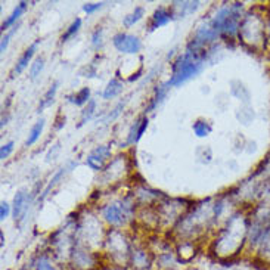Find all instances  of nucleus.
<instances>
[{
  "mask_svg": "<svg viewBox=\"0 0 270 270\" xmlns=\"http://www.w3.org/2000/svg\"><path fill=\"white\" fill-rule=\"evenodd\" d=\"M205 44L192 40L186 49V52L179 56V59L173 65V76L167 81V86H179L192 77H195L204 67V62L207 59Z\"/></svg>",
  "mask_w": 270,
  "mask_h": 270,
  "instance_id": "f257e3e1",
  "label": "nucleus"
},
{
  "mask_svg": "<svg viewBox=\"0 0 270 270\" xmlns=\"http://www.w3.org/2000/svg\"><path fill=\"white\" fill-rule=\"evenodd\" d=\"M241 9H242V3H233L230 6L222 8L216 14V16L210 21L211 27L214 28L218 34L233 37L235 34L239 33Z\"/></svg>",
  "mask_w": 270,
  "mask_h": 270,
  "instance_id": "f03ea898",
  "label": "nucleus"
},
{
  "mask_svg": "<svg viewBox=\"0 0 270 270\" xmlns=\"http://www.w3.org/2000/svg\"><path fill=\"white\" fill-rule=\"evenodd\" d=\"M112 43L117 47L118 52L121 54H137L142 49V43L140 40L132 36V34H126V33H118L112 37Z\"/></svg>",
  "mask_w": 270,
  "mask_h": 270,
  "instance_id": "7ed1b4c3",
  "label": "nucleus"
},
{
  "mask_svg": "<svg viewBox=\"0 0 270 270\" xmlns=\"http://www.w3.org/2000/svg\"><path fill=\"white\" fill-rule=\"evenodd\" d=\"M71 263H72L74 269L92 270L95 269L96 258L89 250H86L83 247H77V248L74 247L71 251Z\"/></svg>",
  "mask_w": 270,
  "mask_h": 270,
  "instance_id": "20e7f679",
  "label": "nucleus"
},
{
  "mask_svg": "<svg viewBox=\"0 0 270 270\" xmlns=\"http://www.w3.org/2000/svg\"><path fill=\"white\" fill-rule=\"evenodd\" d=\"M154 263V256L152 253L148 251L146 248H132L130 253V260L129 264H132V267L135 270H149Z\"/></svg>",
  "mask_w": 270,
  "mask_h": 270,
  "instance_id": "39448f33",
  "label": "nucleus"
},
{
  "mask_svg": "<svg viewBox=\"0 0 270 270\" xmlns=\"http://www.w3.org/2000/svg\"><path fill=\"white\" fill-rule=\"evenodd\" d=\"M102 214L112 226H121L126 223V218H127L124 204L122 205L121 204H108L107 207H104Z\"/></svg>",
  "mask_w": 270,
  "mask_h": 270,
  "instance_id": "423d86ee",
  "label": "nucleus"
},
{
  "mask_svg": "<svg viewBox=\"0 0 270 270\" xmlns=\"http://www.w3.org/2000/svg\"><path fill=\"white\" fill-rule=\"evenodd\" d=\"M200 8V2H175L171 5L170 14L175 18H185L186 15L193 14Z\"/></svg>",
  "mask_w": 270,
  "mask_h": 270,
  "instance_id": "0eeeda50",
  "label": "nucleus"
},
{
  "mask_svg": "<svg viewBox=\"0 0 270 270\" xmlns=\"http://www.w3.org/2000/svg\"><path fill=\"white\" fill-rule=\"evenodd\" d=\"M27 203H28L27 193H26V192H22V190H19V192L15 195V198H14L15 222H19L21 218H24V216H26V211H27V208H28Z\"/></svg>",
  "mask_w": 270,
  "mask_h": 270,
  "instance_id": "6e6552de",
  "label": "nucleus"
},
{
  "mask_svg": "<svg viewBox=\"0 0 270 270\" xmlns=\"http://www.w3.org/2000/svg\"><path fill=\"white\" fill-rule=\"evenodd\" d=\"M37 46H39V41H36V43H33L30 47H28L27 51L22 54V56L18 59V62H16V65L14 68V76H18V74H21L26 68L28 67V62L31 61V58L34 56L36 54V51H37Z\"/></svg>",
  "mask_w": 270,
  "mask_h": 270,
  "instance_id": "1a4fd4ad",
  "label": "nucleus"
},
{
  "mask_svg": "<svg viewBox=\"0 0 270 270\" xmlns=\"http://www.w3.org/2000/svg\"><path fill=\"white\" fill-rule=\"evenodd\" d=\"M173 19V16L170 14V11H167V9H158V11H155V14L152 16V21H151V26H149V30L151 31H154V30H157L158 27H162V26H165L168 21H171Z\"/></svg>",
  "mask_w": 270,
  "mask_h": 270,
  "instance_id": "9d476101",
  "label": "nucleus"
},
{
  "mask_svg": "<svg viewBox=\"0 0 270 270\" xmlns=\"http://www.w3.org/2000/svg\"><path fill=\"white\" fill-rule=\"evenodd\" d=\"M26 8H27V2H21V3H18V5H16V8L14 9V12L11 14V16H9V18H8V19L2 24V31H6L8 28H11V27L14 28L15 27L14 24L18 21V19H19V16L24 14Z\"/></svg>",
  "mask_w": 270,
  "mask_h": 270,
  "instance_id": "9b49d317",
  "label": "nucleus"
},
{
  "mask_svg": "<svg viewBox=\"0 0 270 270\" xmlns=\"http://www.w3.org/2000/svg\"><path fill=\"white\" fill-rule=\"evenodd\" d=\"M90 97V89L89 87H83L80 92H77L74 96H68V101L71 104H76V105H84V104H89V99Z\"/></svg>",
  "mask_w": 270,
  "mask_h": 270,
  "instance_id": "f8f14e48",
  "label": "nucleus"
},
{
  "mask_svg": "<svg viewBox=\"0 0 270 270\" xmlns=\"http://www.w3.org/2000/svg\"><path fill=\"white\" fill-rule=\"evenodd\" d=\"M122 92V84L117 79H112L109 81L108 86L105 87V92H104V99H111V97H115L117 95H120Z\"/></svg>",
  "mask_w": 270,
  "mask_h": 270,
  "instance_id": "ddd939ff",
  "label": "nucleus"
},
{
  "mask_svg": "<svg viewBox=\"0 0 270 270\" xmlns=\"http://www.w3.org/2000/svg\"><path fill=\"white\" fill-rule=\"evenodd\" d=\"M43 127H44V120H43V118H40L39 121L33 126V129H31V132H30V135H28L27 142H26V143H27V146L34 145V143L39 140V137H40L41 132H43Z\"/></svg>",
  "mask_w": 270,
  "mask_h": 270,
  "instance_id": "4468645a",
  "label": "nucleus"
},
{
  "mask_svg": "<svg viewBox=\"0 0 270 270\" xmlns=\"http://www.w3.org/2000/svg\"><path fill=\"white\" fill-rule=\"evenodd\" d=\"M58 81H55L54 84L49 87V90L44 93V96H43V99L40 101V105H39V112H41L44 108H47L52 102H54V97H55V93H56V90H58Z\"/></svg>",
  "mask_w": 270,
  "mask_h": 270,
  "instance_id": "2eb2a0df",
  "label": "nucleus"
},
{
  "mask_svg": "<svg viewBox=\"0 0 270 270\" xmlns=\"http://www.w3.org/2000/svg\"><path fill=\"white\" fill-rule=\"evenodd\" d=\"M167 90H168L167 83H165V84H161V86L155 90V96L152 97V102H151V105L146 108V112H148V111H152L154 108H157V105H158L162 99L165 97V95H167Z\"/></svg>",
  "mask_w": 270,
  "mask_h": 270,
  "instance_id": "dca6fc26",
  "label": "nucleus"
},
{
  "mask_svg": "<svg viewBox=\"0 0 270 270\" xmlns=\"http://www.w3.org/2000/svg\"><path fill=\"white\" fill-rule=\"evenodd\" d=\"M145 14V11H143V8H136L135 11L132 12L130 15H127L126 18H124V21H122V24H124V27L130 28L132 26H135L137 21H140L142 19V16Z\"/></svg>",
  "mask_w": 270,
  "mask_h": 270,
  "instance_id": "f3484780",
  "label": "nucleus"
},
{
  "mask_svg": "<svg viewBox=\"0 0 270 270\" xmlns=\"http://www.w3.org/2000/svg\"><path fill=\"white\" fill-rule=\"evenodd\" d=\"M211 126L207 121H203V120H198L197 122H193V132L198 137H205L211 133Z\"/></svg>",
  "mask_w": 270,
  "mask_h": 270,
  "instance_id": "a211bd4d",
  "label": "nucleus"
},
{
  "mask_svg": "<svg viewBox=\"0 0 270 270\" xmlns=\"http://www.w3.org/2000/svg\"><path fill=\"white\" fill-rule=\"evenodd\" d=\"M34 270H59L54 263L51 261V258L47 256H40L37 258L36 264H34Z\"/></svg>",
  "mask_w": 270,
  "mask_h": 270,
  "instance_id": "6ab92c4d",
  "label": "nucleus"
},
{
  "mask_svg": "<svg viewBox=\"0 0 270 270\" xmlns=\"http://www.w3.org/2000/svg\"><path fill=\"white\" fill-rule=\"evenodd\" d=\"M95 109H96V102L93 99H90L89 104H87V107L83 109V114H81V120H80V124H79V127H81L83 124H86V122L92 118V115L95 114Z\"/></svg>",
  "mask_w": 270,
  "mask_h": 270,
  "instance_id": "aec40b11",
  "label": "nucleus"
},
{
  "mask_svg": "<svg viewBox=\"0 0 270 270\" xmlns=\"http://www.w3.org/2000/svg\"><path fill=\"white\" fill-rule=\"evenodd\" d=\"M87 165L92 168V170H95V171H101L102 168H104V165H105V160L104 158H101V157H97L95 154H90L89 157H87Z\"/></svg>",
  "mask_w": 270,
  "mask_h": 270,
  "instance_id": "412c9836",
  "label": "nucleus"
},
{
  "mask_svg": "<svg viewBox=\"0 0 270 270\" xmlns=\"http://www.w3.org/2000/svg\"><path fill=\"white\" fill-rule=\"evenodd\" d=\"M157 263H158L160 267H168L170 269V267L176 266V258L171 253H162L161 256L158 257Z\"/></svg>",
  "mask_w": 270,
  "mask_h": 270,
  "instance_id": "4be33fe9",
  "label": "nucleus"
},
{
  "mask_svg": "<svg viewBox=\"0 0 270 270\" xmlns=\"http://www.w3.org/2000/svg\"><path fill=\"white\" fill-rule=\"evenodd\" d=\"M80 27H81V19H80V18H76V19H74V21L71 22V26L68 27L67 31H65V33L62 34V37H61V41H67L68 39H71V37H72V36H74V34H76V33H77L79 30H80Z\"/></svg>",
  "mask_w": 270,
  "mask_h": 270,
  "instance_id": "5701e85b",
  "label": "nucleus"
},
{
  "mask_svg": "<svg viewBox=\"0 0 270 270\" xmlns=\"http://www.w3.org/2000/svg\"><path fill=\"white\" fill-rule=\"evenodd\" d=\"M43 68H44V59H43V58H37V59L31 64V68H30V79L34 80L37 76H40Z\"/></svg>",
  "mask_w": 270,
  "mask_h": 270,
  "instance_id": "b1692460",
  "label": "nucleus"
},
{
  "mask_svg": "<svg viewBox=\"0 0 270 270\" xmlns=\"http://www.w3.org/2000/svg\"><path fill=\"white\" fill-rule=\"evenodd\" d=\"M140 124H142V118L137 120V121L132 126V129H130V132H129V137H127V143H136V142L139 140L137 136H139V130H140Z\"/></svg>",
  "mask_w": 270,
  "mask_h": 270,
  "instance_id": "393cba45",
  "label": "nucleus"
},
{
  "mask_svg": "<svg viewBox=\"0 0 270 270\" xmlns=\"http://www.w3.org/2000/svg\"><path fill=\"white\" fill-rule=\"evenodd\" d=\"M65 173H67V168H61V170H59V171H58V173H56V175L54 176V179L51 180V183L47 185V188H46V189L43 190V198H44V197H46V195L49 193V190H51V189H52V188H54L55 185L58 183V180H59V179H61L62 176L65 175Z\"/></svg>",
  "mask_w": 270,
  "mask_h": 270,
  "instance_id": "a878e982",
  "label": "nucleus"
},
{
  "mask_svg": "<svg viewBox=\"0 0 270 270\" xmlns=\"http://www.w3.org/2000/svg\"><path fill=\"white\" fill-rule=\"evenodd\" d=\"M92 154H95L97 157H101V158H104V160H107L108 157H111V148L109 146H105V145H102V146H97V148L93 149V152Z\"/></svg>",
  "mask_w": 270,
  "mask_h": 270,
  "instance_id": "bb28decb",
  "label": "nucleus"
},
{
  "mask_svg": "<svg viewBox=\"0 0 270 270\" xmlns=\"http://www.w3.org/2000/svg\"><path fill=\"white\" fill-rule=\"evenodd\" d=\"M15 143L14 142H9V143H6V145H3L2 149H0V158L2 160H6L11 154H12V151H14Z\"/></svg>",
  "mask_w": 270,
  "mask_h": 270,
  "instance_id": "cd10ccee",
  "label": "nucleus"
},
{
  "mask_svg": "<svg viewBox=\"0 0 270 270\" xmlns=\"http://www.w3.org/2000/svg\"><path fill=\"white\" fill-rule=\"evenodd\" d=\"M102 6H104V3H86V5H83V11L87 15H90L96 12L97 9H101Z\"/></svg>",
  "mask_w": 270,
  "mask_h": 270,
  "instance_id": "c85d7f7f",
  "label": "nucleus"
},
{
  "mask_svg": "<svg viewBox=\"0 0 270 270\" xmlns=\"http://www.w3.org/2000/svg\"><path fill=\"white\" fill-rule=\"evenodd\" d=\"M16 30H18V27L15 26L14 30H12L11 33H8V34L2 39V44H0V51H2V52H5V51H6V47H8V44H9V40H11V37L14 36V33L16 31Z\"/></svg>",
  "mask_w": 270,
  "mask_h": 270,
  "instance_id": "c756f323",
  "label": "nucleus"
},
{
  "mask_svg": "<svg viewBox=\"0 0 270 270\" xmlns=\"http://www.w3.org/2000/svg\"><path fill=\"white\" fill-rule=\"evenodd\" d=\"M9 213H11V205L8 203H2V205H0V218L5 220L6 217L9 216Z\"/></svg>",
  "mask_w": 270,
  "mask_h": 270,
  "instance_id": "7c9ffc66",
  "label": "nucleus"
},
{
  "mask_svg": "<svg viewBox=\"0 0 270 270\" xmlns=\"http://www.w3.org/2000/svg\"><path fill=\"white\" fill-rule=\"evenodd\" d=\"M101 39H102V30L101 28H97L95 30V33H93V37H92V43L97 46V44H101Z\"/></svg>",
  "mask_w": 270,
  "mask_h": 270,
  "instance_id": "2f4dec72",
  "label": "nucleus"
},
{
  "mask_svg": "<svg viewBox=\"0 0 270 270\" xmlns=\"http://www.w3.org/2000/svg\"><path fill=\"white\" fill-rule=\"evenodd\" d=\"M0 239H2L0 245H2V247H5V236H3V232H0Z\"/></svg>",
  "mask_w": 270,
  "mask_h": 270,
  "instance_id": "473e14b6",
  "label": "nucleus"
},
{
  "mask_svg": "<svg viewBox=\"0 0 270 270\" xmlns=\"http://www.w3.org/2000/svg\"><path fill=\"white\" fill-rule=\"evenodd\" d=\"M269 31H270V24H269Z\"/></svg>",
  "mask_w": 270,
  "mask_h": 270,
  "instance_id": "72a5a7b5",
  "label": "nucleus"
}]
</instances>
